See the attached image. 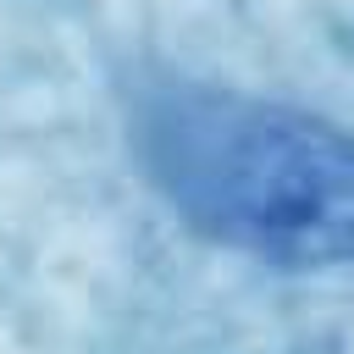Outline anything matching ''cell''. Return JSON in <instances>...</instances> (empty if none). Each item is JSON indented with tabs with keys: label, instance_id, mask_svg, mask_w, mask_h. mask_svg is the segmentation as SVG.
Instances as JSON below:
<instances>
[{
	"label": "cell",
	"instance_id": "obj_1",
	"mask_svg": "<svg viewBox=\"0 0 354 354\" xmlns=\"http://www.w3.org/2000/svg\"><path fill=\"white\" fill-rule=\"evenodd\" d=\"M144 166L171 210L271 266L354 260V133L243 94L171 88L144 111Z\"/></svg>",
	"mask_w": 354,
	"mask_h": 354
}]
</instances>
